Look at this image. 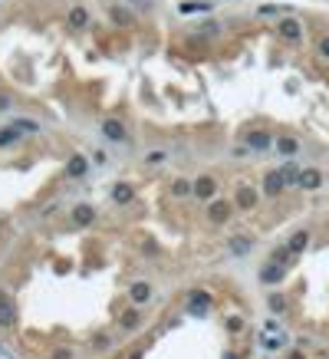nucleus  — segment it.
Masks as SVG:
<instances>
[{"mask_svg": "<svg viewBox=\"0 0 329 359\" xmlns=\"http://www.w3.org/2000/svg\"><path fill=\"white\" fill-rule=\"evenodd\" d=\"M4 109H10V96H4V93H0V112H4Z\"/></svg>", "mask_w": 329, "mask_h": 359, "instance_id": "7c9ffc66", "label": "nucleus"}, {"mask_svg": "<svg viewBox=\"0 0 329 359\" xmlns=\"http://www.w3.org/2000/svg\"><path fill=\"white\" fill-rule=\"evenodd\" d=\"M270 310H274V313H280V310H286V300H283V293H270Z\"/></svg>", "mask_w": 329, "mask_h": 359, "instance_id": "a878e982", "label": "nucleus"}, {"mask_svg": "<svg viewBox=\"0 0 329 359\" xmlns=\"http://www.w3.org/2000/svg\"><path fill=\"white\" fill-rule=\"evenodd\" d=\"M207 307H211V293H191V303H188V310H191L194 316H204L207 313Z\"/></svg>", "mask_w": 329, "mask_h": 359, "instance_id": "1a4fd4ad", "label": "nucleus"}, {"mask_svg": "<svg viewBox=\"0 0 329 359\" xmlns=\"http://www.w3.org/2000/svg\"><path fill=\"white\" fill-rule=\"evenodd\" d=\"M306 244H310V231H296V234H293V237H290V244H286V247H290V254H293V257H296V254H300V251H303V247H306Z\"/></svg>", "mask_w": 329, "mask_h": 359, "instance_id": "2eb2a0df", "label": "nucleus"}, {"mask_svg": "<svg viewBox=\"0 0 329 359\" xmlns=\"http://www.w3.org/2000/svg\"><path fill=\"white\" fill-rule=\"evenodd\" d=\"M280 37L290 40V43H300V37H303V26H300V20H293V17L280 20Z\"/></svg>", "mask_w": 329, "mask_h": 359, "instance_id": "6e6552de", "label": "nucleus"}, {"mask_svg": "<svg viewBox=\"0 0 329 359\" xmlns=\"http://www.w3.org/2000/svg\"><path fill=\"white\" fill-rule=\"evenodd\" d=\"M66 172L73 175V178H82V175L89 172V161L82 158V155H73V158H69V165H66Z\"/></svg>", "mask_w": 329, "mask_h": 359, "instance_id": "ddd939ff", "label": "nucleus"}, {"mask_svg": "<svg viewBox=\"0 0 329 359\" xmlns=\"http://www.w3.org/2000/svg\"><path fill=\"white\" fill-rule=\"evenodd\" d=\"M300 188H303V191H316L319 185H323V172H319V168H303V172H300V181H296Z\"/></svg>", "mask_w": 329, "mask_h": 359, "instance_id": "423d86ee", "label": "nucleus"}, {"mask_svg": "<svg viewBox=\"0 0 329 359\" xmlns=\"http://www.w3.org/2000/svg\"><path fill=\"white\" fill-rule=\"evenodd\" d=\"M237 208L241 211H254L257 208V191L254 188H237Z\"/></svg>", "mask_w": 329, "mask_h": 359, "instance_id": "9b49d317", "label": "nucleus"}, {"mask_svg": "<svg viewBox=\"0 0 329 359\" xmlns=\"http://www.w3.org/2000/svg\"><path fill=\"white\" fill-rule=\"evenodd\" d=\"M280 172H283L286 185H296V181H300V172H303V168H300L296 161H283V165H280Z\"/></svg>", "mask_w": 329, "mask_h": 359, "instance_id": "a211bd4d", "label": "nucleus"}, {"mask_svg": "<svg viewBox=\"0 0 329 359\" xmlns=\"http://www.w3.org/2000/svg\"><path fill=\"white\" fill-rule=\"evenodd\" d=\"M250 247H254V241H250V237H230V254H234V257L250 254Z\"/></svg>", "mask_w": 329, "mask_h": 359, "instance_id": "4468645a", "label": "nucleus"}, {"mask_svg": "<svg viewBox=\"0 0 329 359\" xmlns=\"http://www.w3.org/2000/svg\"><path fill=\"white\" fill-rule=\"evenodd\" d=\"M171 195L174 198H188V195H191V181H185V178L171 181Z\"/></svg>", "mask_w": 329, "mask_h": 359, "instance_id": "412c9836", "label": "nucleus"}, {"mask_svg": "<svg viewBox=\"0 0 329 359\" xmlns=\"http://www.w3.org/2000/svg\"><path fill=\"white\" fill-rule=\"evenodd\" d=\"M69 23H73V26H86V23H89L86 7H73V13H69Z\"/></svg>", "mask_w": 329, "mask_h": 359, "instance_id": "aec40b11", "label": "nucleus"}, {"mask_svg": "<svg viewBox=\"0 0 329 359\" xmlns=\"http://www.w3.org/2000/svg\"><path fill=\"white\" fill-rule=\"evenodd\" d=\"M13 125H17L20 132H40V125H37V122H30V119H17Z\"/></svg>", "mask_w": 329, "mask_h": 359, "instance_id": "bb28decb", "label": "nucleus"}, {"mask_svg": "<svg viewBox=\"0 0 329 359\" xmlns=\"http://www.w3.org/2000/svg\"><path fill=\"white\" fill-rule=\"evenodd\" d=\"M99 132L109 139V142H115V145L129 142V132H125V125L118 122V119H102V122H99Z\"/></svg>", "mask_w": 329, "mask_h": 359, "instance_id": "f257e3e1", "label": "nucleus"}, {"mask_svg": "<svg viewBox=\"0 0 329 359\" xmlns=\"http://www.w3.org/2000/svg\"><path fill=\"white\" fill-rule=\"evenodd\" d=\"M277 329H280V323H277V320H267V326H263V333H277Z\"/></svg>", "mask_w": 329, "mask_h": 359, "instance_id": "c756f323", "label": "nucleus"}, {"mask_svg": "<svg viewBox=\"0 0 329 359\" xmlns=\"http://www.w3.org/2000/svg\"><path fill=\"white\" fill-rule=\"evenodd\" d=\"M241 329H244L241 316H227V333H241Z\"/></svg>", "mask_w": 329, "mask_h": 359, "instance_id": "cd10ccee", "label": "nucleus"}, {"mask_svg": "<svg viewBox=\"0 0 329 359\" xmlns=\"http://www.w3.org/2000/svg\"><path fill=\"white\" fill-rule=\"evenodd\" d=\"M247 145H250V149H257V152H263V149H270L274 142H270L267 132H250V135H247Z\"/></svg>", "mask_w": 329, "mask_h": 359, "instance_id": "dca6fc26", "label": "nucleus"}, {"mask_svg": "<svg viewBox=\"0 0 329 359\" xmlns=\"http://www.w3.org/2000/svg\"><path fill=\"white\" fill-rule=\"evenodd\" d=\"M201 10H211V4H181V13H201Z\"/></svg>", "mask_w": 329, "mask_h": 359, "instance_id": "393cba45", "label": "nucleus"}, {"mask_svg": "<svg viewBox=\"0 0 329 359\" xmlns=\"http://www.w3.org/2000/svg\"><path fill=\"white\" fill-rule=\"evenodd\" d=\"M0 326L4 329L17 326V303H13V297L7 290H0Z\"/></svg>", "mask_w": 329, "mask_h": 359, "instance_id": "f03ea898", "label": "nucleus"}, {"mask_svg": "<svg viewBox=\"0 0 329 359\" xmlns=\"http://www.w3.org/2000/svg\"><path fill=\"white\" fill-rule=\"evenodd\" d=\"M207 217H211L214 224H224L230 217V201H214L211 211H207Z\"/></svg>", "mask_w": 329, "mask_h": 359, "instance_id": "f8f14e48", "label": "nucleus"}, {"mask_svg": "<svg viewBox=\"0 0 329 359\" xmlns=\"http://www.w3.org/2000/svg\"><path fill=\"white\" fill-rule=\"evenodd\" d=\"M286 273V264H280V260H270L267 267L260 270V284H280Z\"/></svg>", "mask_w": 329, "mask_h": 359, "instance_id": "0eeeda50", "label": "nucleus"}, {"mask_svg": "<svg viewBox=\"0 0 329 359\" xmlns=\"http://www.w3.org/2000/svg\"><path fill=\"white\" fill-rule=\"evenodd\" d=\"M132 198H135L132 185H115V188H112V201H115V205H129Z\"/></svg>", "mask_w": 329, "mask_h": 359, "instance_id": "f3484780", "label": "nucleus"}, {"mask_svg": "<svg viewBox=\"0 0 329 359\" xmlns=\"http://www.w3.org/2000/svg\"><path fill=\"white\" fill-rule=\"evenodd\" d=\"M191 195H198L201 201H214V195H218V181H214L211 175H204V178L191 181Z\"/></svg>", "mask_w": 329, "mask_h": 359, "instance_id": "7ed1b4c3", "label": "nucleus"}, {"mask_svg": "<svg viewBox=\"0 0 329 359\" xmlns=\"http://www.w3.org/2000/svg\"><path fill=\"white\" fill-rule=\"evenodd\" d=\"M145 161H148V165H152V161H165V152H148V155H145Z\"/></svg>", "mask_w": 329, "mask_h": 359, "instance_id": "c85d7f7f", "label": "nucleus"}, {"mask_svg": "<svg viewBox=\"0 0 329 359\" xmlns=\"http://www.w3.org/2000/svg\"><path fill=\"white\" fill-rule=\"evenodd\" d=\"M224 359H241V356H224Z\"/></svg>", "mask_w": 329, "mask_h": 359, "instance_id": "2f4dec72", "label": "nucleus"}, {"mask_svg": "<svg viewBox=\"0 0 329 359\" xmlns=\"http://www.w3.org/2000/svg\"><path fill=\"white\" fill-rule=\"evenodd\" d=\"M93 217H96V208L93 205H76L73 208V224H79V228L93 224Z\"/></svg>", "mask_w": 329, "mask_h": 359, "instance_id": "9d476101", "label": "nucleus"}, {"mask_svg": "<svg viewBox=\"0 0 329 359\" xmlns=\"http://www.w3.org/2000/svg\"><path fill=\"white\" fill-rule=\"evenodd\" d=\"M129 300L135 307H145L152 300V284H145V280H135V284L129 287Z\"/></svg>", "mask_w": 329, "mask_h": 359, "instance_id": "39448f33", "label": "nucleus"}, {"mask_svg": "<svg viewBox=\"0 0 329 359\" xmlns=\"http://www.w3.org/2000/svg\"><path fill=\"white\" fill-rule=\"evenodd\" d=\"M138 323H142V316H138L135 310H129V313H122V329H135Z\"/></svg>", "mask_w": 329, "mask_h": 359, "instance_id": "5701e85b", "label": "nucleus"}, {"mask_svg": "<svg viewBox=\"0 0 329 359\" xmlns=\"http://www.w3.org/2000/svg\"><path fill=\"white\" fill-rule=\"evenodd\" d=\"M283 188H286V178H283V172H280V168H277V172H267V175H263V195H267V198H277Z\"/></svg>", "mask_w": 329, "mask_h": 359, "instance_id": "20e7f679", "label": "nucleus"}, {"mask_svg": "<svg viewBox=\"0 0 329 359\" xmlns=\"http://www.w3.org/2000/svg\"><path fill=\"white\" fill-rule=\"evenodd\" d=\"M316 53H319V60H326V63H329V33H326V37H319Z\"/></svg>", "mask_w": 329, "mask_h": 359, "instance_id": "b1692460", "label": "nucleus"}, {"mask_svg": "<svg viewBox=\"0 0 329 359\" xmlns=\"http://www.w3.org/2000/svg\"><path fill=\"white\" fill-rule=\"evenodd\" d=\"M23 135V132L17 129V125H10V129H0V149H7V145H13L17 139Z\"/></svg>", "mask_w": 329, "mask_h": 359, "instance_id": "6ab92c4d", "label": "nucleus"}, {"mask_svg": "<svg viewBox=\"0 0 329 359\" xmlns=\"http://www.w3.org/2000/svg\"><path fill=\"white\" fill-rule=\"evenodd\" d=\"M277 149L283 152V155H296V152H300V142H296V139H280Z\"/></svg>", "mask_w": 329, "mask_h": 359, "instance_id": "4be33fe9", "label": "nucleus"}]
</instances>
